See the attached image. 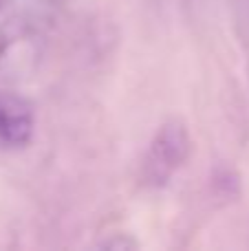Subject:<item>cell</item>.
Segmentation results:
<instances>
[{"instance_id": "cell-1", "label": "cell", "mask_w": 249, "mask_h": 251, "mask_svg": "<svg viewBox=\"0 0 249 251\" xmlns=\"http://www.w3.org/2000/svg\"><path fill=\"white\" fill-rule=\"evenodd\" d=\"M190 132L181 119H168L157 130L144 161V178L150 185H163L179 172L190 156Z\"/></svg>"}, {"instance_id": "cell-3", "label": "cell", "mask_w": 249, "mask_h": 251, "mask_svg": "<svg viewBox=\"0 0 249 251\" xmlns=\"http://www.w3.org/2000/svg\"><path fill=\"white\" fill-rule=\"evenodd\" d=\"M2 2H4V0H0V7H2Z\"/></svg>"}, {"instance_id": "cell-2", "label": "cell", "mask_w": 249, "mask_h": 251, "mask_svg": "<svg viewBox=\"0 0 249 251\" xmlns=\"http://www.w3.org/2000/svg\"><path fill=\"white\" fill-rule=\"evenodd\" d=\"M33 134V113L18 97H0V141L7 146H25Z\"/></svg>"}]
</instances>
